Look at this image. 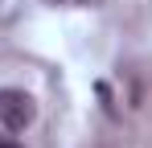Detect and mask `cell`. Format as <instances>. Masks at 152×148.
Returning a JSON list of instances; mask_svg holds the SVG:
<instances>
[{"instance_id":"6da1fadb","label":"cell","mask_w":152,"mask_h":148,"mask_svg":"<svg viewBox=\"0 0 152 148\" xmlns=\"http://www.w3.org/2000/svg\"><path fill=\"white\" fill-rule=\"evenodd\" d=\"M33 115H37V103H33L29 91H21V86H4L0 91V123L8 132H25L33 123Z\"/></svg>"},{"instance_id":"3957f363","label":"cell","mask_w":152,"mask_h":148,"mask_svg":"<svg viewBox=\"0 0 152 148\" xmlns=\"http://www.w3.org/2000/svg\"><path fill=\"white\" fill-rule=\"evenodd\" d=\"M0 148H17V144H0Z\"/></svg>"},{"instance_id":"7a4b0ae2","label":"cell","mask_w":152,"mask_h":148,"mask_svg":"<svg viewBox=\"0 0 152 148\" xmlns=\"http://www.w3.org/2000/svg\"><path fill=\"white\" fill-rule=\"evenodd\" d=\"M45 4H95V0H45Z\"/></svg>"}]
</instances>
